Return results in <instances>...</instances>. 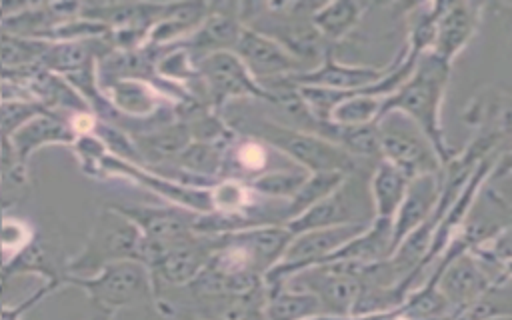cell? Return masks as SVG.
<instances>
[{"instance_id": "2", "label": "cell", "mask_w": 512, "mask_h": 320, "mask_svg": "<svg viewBox=\"0 0 512 320\" xmlns=\"http://www.w3.org/2000/svg\"><path fill=\"white\" fill-rule=\"evenodd\" d=\"M240 134L252 136L264 142L280 156L288 158L294 166L308 174L316 172H344L354 174L360 170V162L344 152L340 146L324 136L284 126L268 116H254L240 120Z\"/></svg>"}, {"instance_id": "12", "label": "cell", "mask_w": 512, "mask_h": 320, "mask_svg": "<svg viewBox=\"0 0 512 320\" xmlns=\"http://www.w3.org/2000/svg\"><path fill=\"white\" fill-rule=\"evenodd\" d=\"M464 122L476 130V138L500 146L512 138V92L500 88L476 92L464 106Z\"/></svg>"}, {"instance_id": "14", "label": "cell", "mask_w": 512, "mask_h": 320, "mask_svg": "<svg viewBox=\"0 0 512 320\" xmlns=\"http://www.w3.org/2000/svg\"><path fill=\"white\" fill-rule=\"evenodd\" d=\"M222 236L246 256L250 266L262 278L272 266L278 264L292 240V234L284 224H258Z\"/></svg>"}, {"instance_id": "3", "label": "cell", "mask_w": 512, "mask_h": 320, "mask_svg": "<svg viewBox=\"0 0 512 320\" xmlns=\"http://www.w3.org/2000/svg\"><path fill=\"white\" fill-rule=\"evenodd\" d=\"M118 260L144 264V236L128 216L112 206L94 220L86 246L68 264V276H92Z\"/></svg>"}, {"instance_id": "6", "label": "cell", "mask_w": 512, "mask_h": 320, "mask_svg": "<svg viewBox=\"0 0 512 320\" xmlns=\"http://www.w3.org/2000/svg\"><path fill=\"white\" fill-rule=\"evenodd\" d=\"M362 184L358 172L346 176V180L326 198L316 202L312 208L302 212L300 216L292 218L284 226L290 230L292 236L314 230V228H328L340 224H354L362 222L368 224L374 220V210L370 198H360Z\"/></svg>"}, {"instance_id": "13", "label": "cell", "mask_w": 512, "mask_h": 320, "mask_svg": "<svg viewBox=\"0 0 512 320\" xmlns=\"http://www.w3.org/2000/svg\"><path fill=\"white\" fill-rule=\"evenodd\" d=\"M442 194V172L420 174L410 180L408 190L392 218V244L394 248L420 224H424Z\"/></svg>"}, {"instance_id": "27", "label": "cell", "mask_w": 512, "mask_h": 320, "mask_svg": "<svg viewBox=\"0 0 512 320\" xmlns=\"http://www.w3.org/2000/svg\"><path fill=\"white\" fill-rule=\"evenodd\" d=\"M2 254H4V252H2V244H0V266H2Z\"/></svg>"}, {"instance_id": "19", "label": "cell", "mask_w": 512, "mask_h": 320, "mask_svg": "<svg viewBox=\"0 0 512 320\" xmlns=\"http://www.w3.org/2000/svg\"><path fill=\"white\" fill-rule=\"evenodd\" d=\"M264 318L266 320H310L324 316L320 300L304 290L290 288L286 284L264 288Z\"/></svg>"}, {"instance_id": "5", "label": "cell", "mask_w": 512, "mask_h": 320, "mask_svg": "<svg viewBox=\"0 0 512 320\" xmlns=\"http://www.w3.org/2000/svg\"><path fill=\"white\" fill-rule=\"evenodd\" d=\"M380 158L400 168L410 180L440 172L442 164L428 136L402 112H388L376 120Z\"/></svg>"}, {"instance_id": "23", "label": "cell", "mask_w": 512, "mask_h": 320, "mask_svg": "<svg viewBox=\"0 0 512 320\" xmlns=\"http://www.w3.org/2000/svg\"><path fill=\"white\" fill-rule=\"evenodd\" d=\"M308 176V172H304L302 168H276V170H268L252 180H248V188L264 200H290L294 196V192L298 190V186L304 182V178Z\"/></svg>"}, {"instance_id": "10", "label": "cell", "mask_w": 512, "mask_h": 320, "mask_svg": "<svg viewBox=\"0 0 512 320\" xmlns=\"http://www.w3.org/2000/svg\"><path fill=\"white\" fill-rule=\"evenodd\" d=\"M392 68V62L386 66H368V64H346L340 62L334 54V48L324 54V58L298 74L282 78L290 86H316L338 92H362L378 84Z\"/></svg>"}, {"instance_id": "22", "label": "cell", "mask_w": 512, "mask_h": 320, "mask_svg": "<svg viewBox=\"0 0 512 320\" xmlns=\"http://www.w3.org/2000/svg\"><path fill=\"white\" fill-rule=\"evenodd\" d=\"M384 98L364 94V92H348L346 98L332 110L330 122L336 126H366L374 124L382 114Z\"/></svg>"}, {"instance_id": "20", "label": "cell", "mask_w": 512, "mask_h": 320, "mask_svg": "<svg viewBox=\"0 0 512 320\" xmlns=\"http://www.w3.org/2000/svg\"><path fill=\"white\" fill-rule=\"evenodd\" d=\"M438 14H440V2L416 4L408 12V18H406L408 32H406V44H404L408 58L420 60L422 56L432 52L434 40H436Z\"/></svg>"}, {"instance_id": "24", "label": "cell", "mask_w": 512, "mask_h": 320, "mask_svg": "<svg viewBox=\"0 0 512 320\" xmlns=\"http://www.w3.org/2000/svg\"><path fill=\"white\" fill-rule=\"evenodd\" d=\"M504 178H512V148L506 150L504 154L496 156L492 172L488 176V182H498Z\"/></svg>"}, {"instance_id": "11", "label": "cell", "mask_w": 512, "mask_h": 320, "mask_svg": "<svg viewBox=\"0 0 512 320\" xmlns=\"http://www.w3.org/2000/svg\"><path fill=\"white\" fill-rule=\"evenodd\" d=\"M484 10L486 4L480 2H440L436 40L430 54L452 64L474 40Z\"/></svg>"}, {"instance_id": "8", "label": "cell", "mask_w": 512, "mask_h": 320, "mask_svg": "<svg viewBox=\"0 0 512 320\" xmlns=\"http://www.w3.org/2000/svg\"><path fill=\"white\" fill-rule=\"evenodd\" d=\"M426 280L436 282V288L452 306V312L470 306L480 296H484L494 284H498L494 270L486 262H482L474 252L460 254L446 266L432 270L426 276Z\"/></svg>"}, {"instance_id": "18", "label": "cell", "mask_w": 512, "mask_h": 320, "mask_svg": "<svg viewBox=\"0 0 512 320\" xmlns=\"http://www.w3.org/2000/svg\"><path fill=\"white\" fill-rule=\"evenodd\" d=\"M368 8L370 4L356 0L322 2L312 12V24L318 30V34L334 46L358 26Z\"/></svg>"}, {"instance_id": "7", "label": "cell", "mask_w": 512, "mask_h": 320, "mask_svg": "<svg viewBox=\"0 0 512 320\" xmlns=\"http://www.w3.org/2000/svg\"><path fill=\"white\" fill-rule=\"evenodd\" d=\"M198 74L206 86V94L218 108L234 98H256L264 104L272 100V94L254 80L242 60L230 50L200 58Z\"/></svg>"}, {"instance_id": "15", "label": "cell", "mask_w": 512, "mask_h": 320, "mask_svg": "<svg viewBox=\"0 0 512 320\" xmlns=\"http://www.w3.org/2000/svg\"><path fill=\"white\" fill-rule=\"evenodd\" d=\"M128 216L142 236L150 242H172L194 234L198 214L184 208H152V206H116Z\"/></svg>"}, {"instance_id": "25", "label": "cell", "mask_w": 512, "mask_h": 320, "mask_svg": "<svg viewBox=\"0 0 512 320\" xmlns=\"http://www.w3.org/2000/svg\"><path fill=\"white\" fill-rule=\"evenodd\" d=\"M90 320H110V314H108V312H98V314L92 316Z\"/></svg>"}, {"instance_id": "17", "label": "cell", "mask_w": 512, "mask_h": 320, "mask_svg": "<svg viewBox=\"0 0 512 320\" xmlns=\"http://www.w3.org/2000/svg\"><path fill=\"white\" fill-rule=\"evenodd\" d=\"M408 184H410V178L400 168L380 158L372 166L368 176V194H370L374 218L392 220L398 206L402 204Z\"/></svg>"}, {"instance_id": "28", "label": "cell", "mask_w": 512, "mask_h": 320, "mask_svg": "<svg viewBox=\"0 0 512 320\" xmlns=\"http://www.w3.org/2000/svg\"><path fill=\"white\" fill-rule=\"evenodd\" d=\"M508 8H512V4H508Z\"/></svg>"}, {"instance_id": "16", "label": "cell", "mask_w": 512, "mask_h": 320, "mask_svg": "<svg viewBox=\"0 0 512 320\" xmlns=\"http://www.w3.org/2000/svg\"><path fill=\"white\" fill-rule=\"evenodd\" d=\"M242 28L244 24L240 18V4L216 6V12H208L202 24L194 30L190 38V50L198 52L200 58L214 52H232Z\"/></svg>"}, {"instance_id": "21", "label": "cell", "mask_w": 512, "mask_h": 320, "mask_svg": "<svg viewBox=\"0 0 512 320\" xmlns=\"http://www.w3.org/2000/svg\"><path fill=\"white\" fill-rule=\"evenodd\" d=\"M346 176H350V174H344V172H316V174H308L304 178V182L298 186V190L294 192V196L284 202L282 224L290 222L292 218L300 216L302 212L312 208L316 202H320L322 198L332 194L346 180Z\"/></svg>"}, {"instance_id": "26", "label": "cell", "mask_w": 512, "mask_h": 320, "mask_svg": "<svg viewBox=\"0 0 512 320\" xmlns=\"http://www.w3.org/2000/svg\"><path fill=\"white\" fill-rule=\"evenodd\" d=\"M490 320H512V316H498V318H490Z\"/></svg>"}, {"instance_id": "1", "label": "cell", "mask_w": 512, "mask_h": 320, "mask_svg": "<svg viewBox=\"0 0 512 320\" xmlns=\"http://www.w3.org/2000/svg\"><path fill=\"white\" fill-rule=\"evenodd\" d=\"M450 70L452 64H446L434 54L422 56L406 82L384 98L380 114L402 112L408 116L428 136L442 166L456 154L446 142L442 126V104L450 82Z\"/></svg>"}, {"instance_id": "9", "label": "cell", "mask_w": 512, "mask_h": 320, "mask_svg": "<svg viewBox=\"0 0 512 320\" xmlns=\"http://www.w3.org/2000/svg\"><path fill=\"white\" fill-rule=\"evenodd\" d=\"M232 52L242 60V64L248 68V72L262 88L280 78H288L292 74L308 70L276 40L248 26L242 28Z\"/></svg>"}, {"instance_id": "4", "label": "cell", "mask_w": 512, "mask_h": 320, "mask_svg": "<svg viewBox=\"0 0 512 320\" xmlns=\"http://www.w3.org/2000/svg\"><path fill=\"white\" fill-rule=\"evenodd\" d=\"M62 282L78 286L100 308L114 314L120 308L154 302L156 286L146 264L138 260H118L106 264L92 276H64Z\"/></svg>"}]
</instances>
